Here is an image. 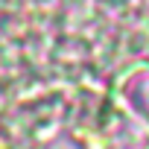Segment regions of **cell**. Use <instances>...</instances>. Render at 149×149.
Returning <instances> with one entry per match:
<instances>
[]
</instances>
